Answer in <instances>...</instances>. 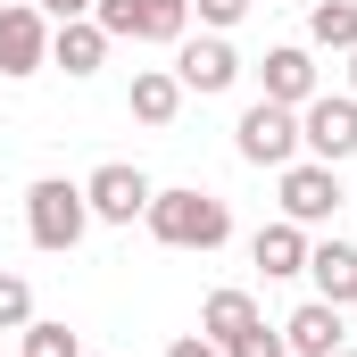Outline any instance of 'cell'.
<instances>
[{"mask_svg":"<svg viewBox=\"0 0 357 357\" xmlns=\"http://www.w3.org/2000/svg\"><path fill=\"white\" fill-rule=\"evenodd\" d=\"M150 191H158V183L142 175V167H125V158H108V167H91V175H84L91 225H142V208H150Z\"/></svg>","mask_w":357,"mask_h":357,"instance_id":"9c48e42d","label":"cell"},{"mask_svg":"<svg viewBox=\"0 0 357 357\" xmlns=\"http://www.w3.org/2000/svg\"><path fill=\"white\" fill-rule=\"evenodd\" d=\"M349 307H333V299H299L291 316H282V349L291 357H333L349 349V324H341Z\"/></svg>","mask_w":357,"mask_h":357,"instance_id":"8fae6325","label":"cell"},{"mask_svg":"<svg viewBox=\"0 0 357 357\" xmlns=\"http://www.w3.org/2000/svg\"><path fill=\"white\" fill-rule=\"evenodd\" d=\"M307 282H316V299L357 307V241H307Z\"/></svg>","mask_w":357,"mask_h":357,"instance_id":"5bb4252c","label":"cell"},{"mask_svg":"<svg viewBox=\"0 0 357 357\" xmlns=\"http://www.w3.org/2000/svg\"><path fill=\"white\" fill-rule=\"evenodd\" d=\"M307 50H357V0H316L307 8Z\"/></svg>","mask_w":357,"mask_h":357,"instance_id":"e0dca14e","label":"cell"},{"mask_svg":"<svg viewBox=\"0 0 357 357\" xmlns=\"http://www.w3.org/2000/svg\"><path fill=\"white\" fill-rule=\"evenodd\" d=\"M250 324H258V299H250L241 282H225V291H208V299H199V333H208L216 349H225L233 333H250Z\"/></svg>","mask_w":357,"mask_h":357,"instance_id":"2e32d148","label":"cell"},{"mask_svg":"<svg viewBox=\"0 0 357 357\" xmlns=\"http://www.w3.org/2000/svg\"><path fill=\"white\" fill-rule=\"evenodd\" d=\"M33 8H42L50 25H67V17H91V0H33Z\"/></svg>","mask_w":357,"mask_h":357,"instance_id":"603a6c76","label":"cell"},{"mask_svg":"<svg viewBox=\"0 0 357 357\" xmlns=\"http://www.w3.org/2000/svg\"><path fill=\"white\" fill-rule=\"evenodd\" d=\"M167 357H225V349H216L208 333H183V341H167Z\"/></svg>","mask_w":357,"mask_h":357,"instance_id":"7402d4cb","label":"cell"},{"mask_svg":"<svg viewBox=\"0 0 357 357\" xmlns=\"http://www.w3.org/2000/svg\"><path fill=\"white\" fill-rule=\"evenodd\" d=\"M50 67H59V75H75V84H84V75H100V67H108V33H100L91 17L50 25Z\"/></svg>","mask_w":357,"mask_h":357,"instance_id":"4fadbf2b","label":"cell"},{"mask_svg":"<svg viewBox=\"0 0 357 357\" xmlns=\"http://www.w3.org/2000/svg\"><path fill=\"white\" fill-rule=\"evenodd\" d=\"M274 191H282V216L291 225H333V208H349V191H341V167H324V158H291V167H274Z\"/></svg>","mask_w":357,"mask_h":357,"instance_id":"277c9868","label":"cell"},{"mask_svg":"<svg viewBox=\"0 0 357 357\" xmlns=\"http://www.w3.org/2000/svg\"><path fill=\"white\" fill-rule=\"evenodd\" d=\"M17 357H84V341H75L67 324H50V316H33V324H25V349H17Z\"/></svg>","mask_w":357,"mask_h":357,"instance_id":"ac0fdd59","label":"cell"},{"mask_svg":"<svg viewBox=\"0 0 357 357\" xmlns=\"http://www.w3.org/2000/svg\"><path fill=\"white\" fill-rule=\"evenodd\" d=\"M25 324H33V282L0 274V333H25Z\"/></svg>","mask_w":357,"mask_h":357,"instance_id":"d6986e66","label":"cell"},{"mask_svg":"<svg viewBox=\"0 0 357 357\" xmlns=\"http://www.w3.org/2000/svg\"><path fill=\"white\" fill-rule=\"evenodd\" d=\"M125 108H133L142 125H175V116H183V75H175V67H133Z\"/></svg>","mask_w":357,"mask_h":357,"instance_id":"9a60e30c","label":"cell"},{"mask_svg":"<svg viewBox=\"0 0 357 357\" xmlns=\"http://www.w3.org/2000/svg\"><path fill=\"white\" fill-rule=\"evenodd\" d=\"M191 17H199V33H233L250 17V0H191Z\"/></svg>","mask_w":357,"mask_h":357,"instance_id":"44dd1931","label":"cell"},{"mask_svg":"<svg viewBox=\"0 0 357 357\" xmlns=\"http://www.w3.org/2000/svg\"><path fill=\"white\" fill-rule=\"evenodd\" d=\"M91 25L108 42H158V50H175L191 33V0H91Z\"/></svg>","mask_w":357,"mask_h":357,"instance_id":"3957f363","label":"cell"},{"mask_svg":"<svg viewBox=\"0 0 357 357\" xmlns=\"http://www.w3.org/2000/svg\"><path fill=\"white\" fill-rule=\"evenodd\" d=\"M258 75H266L258 100H282V108H307V100L324 91V67H316V50H307V42H274Z\"/></svg>","mask_w":357,"mask_h":357,"instance_id":"30bf717a","label":"cell"},{"mask_svg":"<svg viewBox=\"0 0 357 357\" xmlns=\"http://www.w3.org/2000/svg\"><path fill=\"white\" fill-rule=\"evenodd\" d=\"M225 357H291V349H282V324H266V316H258L250 333H233V341H225Z\"/></svg>","mask_w":357,"mask_h":357,"instance_id":"ffe728a7","label":"cell"},{"mask_svg":"<svg viewBox=\"0 0 357 357\" xmlns=\"http://www.w3.org/2000/svg\"><path fill=\"white\" fill-rule=\"evenodd\" d=\"M175 75H183V91H199V100L233 91V84H241V50H233V33H183V42H175Z\"/></svg>","mask_w":357,"mask_h":357,"instance_id":"ba28073f","label":"cell"},{"mask_svg":"<svg viewBox=\"0 0 357 357\" xmlns=\"http://www.w3.org/2000/svg\"><path fill=\"white\" fill-rule=\"evenodd\" d=\"M349 208H357V191H349Z\"/></svg>","mask_w":357,"mask_h":357,"instance_id":"484cf974","label":"cell"},{"mask_svg":"<svg viewBox=\"0 0 357 357\" xmlns=\"http://www.w3.org/2000/svg\"><path fill=\"white\" fill-rule=\"evenodd\" d=\"M299 158H324V167L357 158V91H316L299 108Z\"/></svg>","mask_w":357,"mask_h":357,"instance_id":"5b68a950","label":"cell"},{"mask_svg":"<svg viewBox=\"0 0 357 357\" xmlns=\"http://www.w3.org/2000/svg\"><path fill=\"white\" fill-rule=\"evenodd\" d=\"M349 91H357V50H349Z\"/></svg>","mask_w":357,"mask_h":357,"instance_id":"cb8c5ba5","label":"cell"},{"mask_svg":"<svg viewBox=\"0 0 357 357\" xmlns=\"http://www.w3.org/2000/svg\"><path fill=\"white\" fill-rule=\"evenodd\" d=\"M333 357H357V349H333Z\"/></svg>","mask_w":357,"mask_h":357,"instance_id":"d4e9b609","label":"cell"},{"mask_svg":"<svg viewBox=\"0 0 357 357\" xmlns=\"http://www.w3.org/2000/svg\"><path fill=\"white\" fill-rule=\"evenodd\" d=\"M42 67H50V17H42L33 0H0V75L25 84V75H42Z\"/></svg>","mask_w":357,"mask_h":357,"instance_id":"52a82bcc","label":"cell"},{"mask_svg":"<svg viewBox=\"0 0 357 357\" xmlns=\"http://www.w3.org/2000/svg\"><path fill=\"white\" fill-rule=\"evenodd\" d=\"M233 150H241L250 167H291V158H299V108H282V100H250L241 125H233Z\"/></svg>","mask_w":357,"mask_h":357,"instance_id":"8992f818","label":"cell"},{"mask_svg":"<svg viewBox=\"0 0 357 357\" xmlns=\"http://www.w3.org/2000/svg\"><path fill=\"white\" fill-rule=\"evenodd\" d=\"M25 233H33V250L67 258V250H75V241L91 233V199H84V183H67V175H42L33 191H25Z\"/></svg>","mask_w":357,"mask_h":357,"instance_id":"7a4b0ae2","label":"cell"},{"mask_svg":"<svg viewBox=\"0 0 357 357\" xmlns=\"http://www.w3.org/2000/svg\"><path fill=\"white\" fill-rule=\"evenodd\" d=\"M250 266L266 274V282H291V274H307V225H291V216H274L250 233Z\"/></svg>","mask_w":357,"mask_h":357,"instance_id":"7c38bea8","label":"cell"},{"mask_svg":"<svg viewBox=\"0 0 357 357\" xmlns=\"http://www.w3.org/2000/svg\"><path fill=\"white\" fill-rule=\"evenodd\" d=\"M142 225H150V241H167V250H199V258L233 241V208H225L216 191H199V183H175V191H150Z\"/></svg>","mask_w":357,"mask_h":357,"instance_id":"6da1fadb","label":"cell"}]
</instances>
